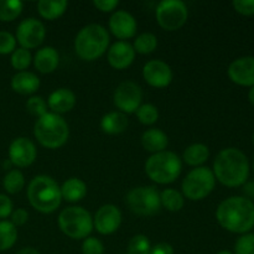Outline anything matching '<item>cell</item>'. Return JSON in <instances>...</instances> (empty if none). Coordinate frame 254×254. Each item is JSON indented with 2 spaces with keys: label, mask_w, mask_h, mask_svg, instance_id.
<instances>
[{
  "label": "cell",
  "mask_w": 254,
  "mask_h": 254,
  "mask_svg": "<svg viewBox=\"0 0 254 254\" xmlns=\"http://www.w3.org/2000/svg\"><path fill=\"white\" fill-rule=\"evenodd\" d=\"M158 46V39L151 32H144L139 35L134 41V51L141 55H149L154 52V50Z\"/></svg>",
  "instance_id": "cell-31"
},
{
  "label": "cell",
  "mask_w": 254,
  "mask_h": 254,
  "mask_svg": "<svg viewBox=\"0 0 254 254\" xmlns=\"http://www.w3.org/2000/svg\"><path fill=\"white\" fill-rule=\"evenodd\" d=\"M143 77L149 86L164 88L173 81V71L166 62L161 60H151L144 66Z\"/></svg>",
  "instance_id": "cell-15"
},
{
  "label": "cell",
  "mask_w": 254,
  "mask_h": 254,
  "mask_svg": "<svg viewBox=\"0 0 254 254\" xmlns=\"http://www.w3.org/2000/svg\"><path fill=\"white\" fill-rule=\"evenodd\" d=\"M46 36V30L44 24L35 17L22 20L16 29V41L21 45L22 49H36L44 42Z\"/></svg>",
  "instance_id": "cell-12"
},
{
  "label": "cell",
  "mask_w": 254,
  "mask_h": 254,
  "mask_svg": "<svg viewBox=\"0 0 254 254\" xmlns=\"http://www.w3.org/2000/svg\"><path fill=\"white\" fill-rule=\"evenodd\" d=\"M122 223V212L112 203L103 205L96 212L93 218V227L101 235H112L119 228Z\"/></svg>",
  "instance_id": "cell-14"
},
{
  "label": "cell",
  "mask_w": 254,
  "mask_h": 254,
  "mask_svg": "<svg viewBox=\"0 0 254 254\" xmlns=\"http://www.w3.org/2000/svg\"><path fill=\"white\" fill-rule=\"evenodd\" d=\"M216 218L222 228L246 235L254 227V202L242 196H232L218 205Z\"/></svg>",
  "instance_id": "cell-1"
},
{
  "label": "cell",
  "mask_w": 254,
  "mask_h": 254,
  "mask_svg": "<svg viewBox=\"0 0 254 254\" xmlns=\"http://www.w3.org/2000/svg\"><path fill=\"white\" fill-rule=\"evenodd\" d=\"M2 185H4L5 191L7 193L15 195V193H19L24 189L25 178L21 171L17 170V169H12V170L7 171L6 175L4 176Z\"/></svg>",
  "instance_id": "cell-30"
},
{
  "label": "cell",
  "mask_w": 254,
  "mask_h": 254,
  "mask_svg": "<svg viewBox=\"0 0 254 254\" xmlns=\"http://www.w3.org/2000/svg\"><path fill=\"white\" fill-rule=\"evenodd\" d=\"M183 163L173 151L164 150L153 154L145 163V173L154 183L166 185L180 176Z\"/></svg>",
  "instance_id": "cell-6"
},
{
  "label": "cell",
  "mask_w": 254,
  "mask_h": 254,
  "mask_svg": "<svg viewBox=\"0 0 254 254\" xmlns=\"http://www.w3.org/2000/svg\"><path fill=\"white\" fill-rule=\"evenodd\" d=\"M169 144L168 135L163 130L156 128H151L144 131L141 136V145L146 151L156 154L164 151Z\"/></svg>",
  "instance_id": "cell-22"
},
{
  "label": "cell",
  "mask_w": 254,
  "mask_h": 254,
  "mask_svg": "<svg viewBox=\"0 0 254 254\" xmlns=\"http://www.w3.org/2000/svg\"><path fill=\"white\" fill-rule=\"evenodd\" d=\"M109 29L112 34L121 40L131 39L136 32V21L131 14L126 10L113 12L109 19Z\"/></svg>",
  "instance_id": "cell-17"
},
{
  "label": "cell",
  "mask_w": 254,
  "mask_h": 254,
  "mask_svg": "<svg viewBox=\"0 0 254 254\" xmlns=\"http://www.w3.org/2000/svg\"><path fill=\"white\" fill-rule=\"evenodd\" d=\"M11 88L16 93L24 94V96L32 94L40 88V78L32 72H17L11 78Z\"/></svg>",
  "instance_id": "cell-21"
},
{
  "label": "cell",
  "mask_w": 254,
  "mask_h": 254,
  "mask_svg": "<svg viewBox=\"0 0 254 254\" xmlns=\"http://www.w3.org/2000/svg\"><path fill=\"white\" fill-rule=\"evenodd\" d=\"M27 198L32 207L42 213H52L62 201L61 188L52 178L39 175L32 179L27 188Z\"/></svg>",
  "instance_id": "cell-3"
},
{
  "label": "cell",
  "mask_w": 254,
  "mask_h": 254,
  "mask_svg": "<svg viewBox=\"0 0 254 254\" xmlns=\"http://www.w3.org/2000/svg\"><path fill=\"white\" fill-rule=\"evenodd\" d=\"M24 4L20 0H0V21H14L20 16Z\"/></svg>",
  "instance_id": "cell-29"
},
{
  "label": "cell",
  "mask_w": 254,
  "mask_h": 254,
  "mask_svg": "<svg viewBox=\"0 0 254 254\" xmlns=\"http://www.w3.org/2000/svg\"><path fill=\"white\" fill-rule=\"evenodd\" d=\"M215 178L227 188H238L247 183L250 161L246 154L237 148L221 150L213 161Z\"/></svg>",
  "instance_id": "cell-2"
},
{
  "label": "cell",
  "mask_w": 254,
  "mask_h": 254,
  "mask_svg": "<svg viewBox=\"0 0 254 254\" xmlns=\"http://www.w3.org/2000/svg\"><path fill=\"white\" fill-rule=\"evenodd\" d=\"M82 253L83 254H103L104 246L98 238L87 237L82 243Z\"/></svg>",
  "instance_id": "cell-38"
},
{
  "label": "cell",
  "mask_w": 254,
  "mask_h": 254,
  "mask_svg": "<svg viewBox=\"0 0 254 254\" xmlns=\"http://www.w3.org/2000/svg\"><path fill=\"white\" fill-rule=\"evenodd\" d=\"M16 50V39L7 31H0V55H9Z\"/></svg>",
  "instance_id": "cell-37"
},
{
  "label": "cell",
  "mask_w": 254,
  "mask_h": 254,
  "mask_svg": "<svg viewBox=\"0 0 254 254\" xmlns=\"http://www.w3.org/2000/svg\"><path fill=\"white\" fill-rule=\"evenodd\" d=\"M253 171H254V161H253Z\"/></svg>",
  "instance_id": "cell-50"
},
{
  "label": "cell",
  "mask_w": 254,
  "mask_h": 254,
  "mask_svg": "<svg viewBox=\"0 0 254 254\" xmlns=\"http://www.w3.org/2000/svg\"><path fill=\"white\" fill-rule=\"evenodd\" d=\"M208 156H210V150H208L207 146H206L205 144L196 143L189 146V148L184 151L183 159L188 165L198 168V166L202 165L203 163L207 161Z\"/></svg>",
  "instance_id": "cell-26"
},
{
  "label": "cell",
  "mask_w": 254,
  "mask_h": 254,
  "mask_svg": "<svg viewBox=\"0 0 254 254\" xmlns=\"http://www.w3.org/2000/svg\"><path fill=\"white\" fill-rule=\"evenodd\" d=\"M114 104L122 113H135L141 106L143 92L139 84L131 81H124L114 91Z\"/></svg>",
  "instance_id": "cell-11"
},
{
  "label": "cell",
  "mask_w": 254,
  "mask_h": 254,
  "mask_svg": "<svg viewBox=\"0 0 254 254\" xmlns=\"http://www.w3.org/2000/svg\"><path fill=\"white\" fill-rule=\"evenodd\" d=\"M217 254H233V253L231 252V251H227V250H225V251H220V252H218Z\"/></svg>",
  "instance_id": "cell-48"
},
{
  "label": "cell",
  "mask_w": 254,
  "mask_h": 254,
  "mask_svg": "<svg viewBox=\"0 0 254 254\" xmlns=\"http://www.w3.org/2000/svg\"><path fill=\"white\" fill-rule=\"evenodd\" d=\"M34 135L45 148L59 149L68 140V124L60 114L47 112L45 116L37 118L34 127Z\"/></svg>",
  "instance_id": "cell-5"
},
{
  "label": "cell",
  "mask_w": 254,
  "mask_h": 254,
  "mask_svg": "<svg viewBox=\"0 0 254 254\" xmlns=\"http://www.w3.org/2000/svg\"><path fill=\"white\" fill-rule=\"evenodd\" d=\"M228 77L233 83L243 87L254 86V57L245 56L235 60L228 66Z\"/></svg>",
  "instance_id": "cell-16"
},
{
  "label": "cell",
  "mask_w": 254,
  "mask_h": 254,
  "mask_svg": "<svg viewBox=\"0 0 254 254\" xmlns=\"http://www.w3.org/2000/svg\"><path fill=\"white\" fill-rule=\"evenodd\" d=\"M135 57L134 47L127 41H118L111 46L107 54L109 64L116 69H126L130 66Z\"/></svg>",
  "instance_id": "cell-18"
},
{
  "label": "cell",
  "mask_w": 254,
  "mask_h": 254,
  "mask_svg": "<svg viewBox=\"0 0 254 254\" xmlns=\"http://www.w3.org/2000/svg\"><path fill=\"white\" fill-rule=\"evenodd\" d=\"M16 254H40V253L37 252L36 250H34V248L26 247V248H22V250H20Z\"/></svg>",
  "instance_id": "cell-45"
},
{
  "label": "cell",
  "mask_w": 254,
  "mask_h": 254,
  "mask_svg": "<svg viewBox=\"0 0 254 254\" xmlns=\"http://www.w3.org/2000/svg\"><path fill=\"white\" fill-rule=\"evenodd\" d=\"M26 109L30 114L40 118V117L45 116L47 113V103L42 97L34 96L27 99Z\"/></svg>",
  "instance_id": "cell-35"
},
{
  "label": "cell",
  "mask_w": 254,
  "mask_h": 254,
  "mask_svg": "<svg viewBox=\"0 0 254 254\" xmlns=\"http://www.w3.org/2000/svg\"><path fill=\"white\" fill-rule=\"evenodd\" d=\"M12 213V201L6 195L0 193V218H7Z\"/></svg>",
  "instance_id": "cell-40"
},
{
  "label": "cell",
  "mask_w": 254,
  "mask_h": 254,
  "mask_svg": "<svg viewBox=\"0 0 254 254\" xmlns=\"http://www.w3.org/2000/svg\"><path fill=\"white\" fill-rule=\"evenodd\" d=\"M252 143H253V145H254V131H253V135H252Z\"/></svg>",
  "instance_id": "cell-49"
},
{
  "label": "cell",
  "mask_w": 254,
  "mask_h": 254,
  "mask_svg": "<svg viewBox=\"0 0 254 254\" xmlns=\"http://www.w3.org/2000/svg\"><path fill=\"white\" fill-rule=\"evenodd\" d=\"M161 206L171 212H178L184 207V196L175 189H165L163 192H160Z\"/></svg>",
  "instance_id": "cell-27"
},
{
  "label": "cell",
  "mask_w": 254,
  "mask_h": 254,
  "mask_svg": "<svg viewBox=\"0 0 254 254\" xmlns=\"http://www.w3.org/2000/svg\"><path fill=\"white\" fill-rule=\"evenodd\" d=\"M2 166H4V169H6V170H7V169L11 168L12 164H11V161H10L9 159H7V160L4 161V164H2Z\"/></svg>",
  "instance_id": "cell-47"
},
{
  "label": "cell",
  "mask_w": 254,
  "mask_h": 254,
  "mask_svg": "<svg viewBox=\"0 0 254 254\" xmlns=\"http://www.w3.org/2000/svg\"><path fill=\"white\" fill-rule=\"evenodd\" d=\"M216 178L213 171L207 166L192 169L183 181V192L189 200L200 201L207 197L213 191Z\"/></svg>",
  "instance_id": "cell-8"
},
{
  "label": "cell",
  "mask_w": 254,
  "mask_h": 254,
  "mask_svg": "<svg viewBox=\"0 0 254 254\" xmlns=\"http://www.w3.org/2000/svg\"><path fill=\"white\" fill-rule=\"evenodd\" d=\"M232 6L236 11L245 16H252L254 15V0H235Z\"/></svg>",
  "instance_id": "cell-39"
},
{
  "label": "cell",
  "mask_w": 254,
  "mask_h": 254,
  "mask_svg": "<svg viewBox=\"0 0 254 254\" xmlns=\"http://www.w3.org/2000/svg\"><path fill=\"white\" fill-rule=\"evenodd\" d=\"M87 195V185L78 178H71L61 186V196L68 202H78Z\"/></svg>",
  "instance_id": "cell-23"
},
{
  "label": "cell",
  "mask_w": 254,
  "mask_h": 254,
  "mask_svg": "<svg viewBox=\"0 0 254 254\" xmlns=\"http://www.w3.org/2000/svg\"><path fill=\"white\" fill-rule=\"evenodd\" d=\"M60 62V55L52 46L40 49L34 57V64L41 73H51L57 68Z\"/></svg>",
  "instance_id": "cell-20"
},
{
  "label": "cell",
  "mask_w": 254,
  "mask_h": 254,
  "mask_svg": "<svg viewBox=\"0 0 254 254\" xmlns=\"http://www.w3.org/2000/svg\"><path fill=\"white\" fill-rule=\"evenodd\" d=\"M47 106L52 113H67L76 106V94L68 88H59L49 96Z\"/></svg>",
  "instance_id": "cell-19"
},
{
  "label": "cell",
  "mask_w": 254,
  "mask_h": 254,
  "mask_svg": "<svg viewBox=\"0 0 254 254\" xmlns=\"http://www.w3.org/2000/svg\"><path fill=\"white\" fill-rule=\"evenodd\" d=\"M129 210L138 216H153L161 207L160 192L154 186L131 189L126 197Z\"/></svg>",
  "instance_id": "cell-9"
},
{
  "label": "cell",
  "mask_w": 254,
  "mask_h": 254,
  "mask_svg": "<svg viewBox=\"0 0 254 254\" xmlns=\"http://www.w3.org/2000/svg\"><path fill=\"white\" fill-rule=\"evenodd\" d=\"M36 146L29 138L20 136L14 139L9 146V160L17 168H27L35 161Z\"/></svg>",
  "instance_id": "cell-13"
},
{
  "label": "cell",
  "mask_w": 254,
  "mask_h": 254,
  "mask_svg": "<svg viewBox=\"0 0 254 254\" xmlns=\"http://www.w3.org/2000/svg\"><path fill=\"white\" fill-rule=\"evenodd\" d=\"M128 124L129 122L126 114L122 112H111L103 116L101 121V128L104 133L116 135L123 133L128 128Z\"/></svg>",
  "instance_id": "cell-24"
},
{
  "label": "cell",
  "mask_w": 254,
  "mask_h": 254,
  "mask_svg": "<svg viewBox=\"0 0 254 254\" xmlns=\"http://www.w3.org/2000/svg\"><path fill=\"white\" fill-rule=\"evenodd\" d=\"M245 193L247 195V198L248 200L253 201L254 200V181L253 183H248V184H245Z\"/></svg>",
  "instance_id": "cell-44"
},
{
  "label": "cell",
  "mask_w": 254,
  "mask_h": 254,
  "mask_svg": "<svg viewBox=\"0 0 254 254\" xmlns=\"http://www.w3.org/2000/svg\"><path fill=\"white\" fill-rule=\"evenodd\" d=\"M31 61L32 57L30 51L26 49H22V47L15 50L11 54V59H10L12 68H15L19 72L25 71L31 64Z\"/></svg>",
  "instance_id": "cell-32"
},
{
  "label": "cell",
  "mask_w": 254,
  "mask_h": 254,
  "mask_svg": "<svg viewBox=\"0 0 254 254\" xmlns=\"http://www.w3.org/2000/svg\"><path fill=\"white\" fill-rule=\"evenodd\" d=\"M68 2L66 0H40L37 2L39 14L46 20H55L66 11Z\"/></svg>",
  "instance_id": "cell-25"
},
{
  "label": "cell",
  "mask_w": 254,
  "mask_h": 254,
  "mask_svg": "<svg viewBox=\"0 0 254 254\" xmlns=\"http://www.w3.org/2000/svg\"><path fill=\"white\" fill-rule=\"evenodd\" d=\"M149 254H174V248L169 243H158V245L151 248Z\"/></svg>",
  "instance_id": "cell-43"
},
{
  "label": "cell",
  "mask_w": 254,
  "mask_h": 254,
  "mask_svg": "<svg viewBox=\"0 0 254 254\" xmlns=\"http://www.w3.org/2000/svg\"><path fill=\"white\" fill-rule=\"evenodd\" d=\"M93 5L102 12H111L119 5L118 0H94Z\"/></svg>",
  "instance_id": "cell-42"
},
{
  "label": "cell",
  "mask_w": 254,
  "mask_h": 254,
  "mask_svg": "<svg viewBox=\"0 0 254 254\" xmlns=\"http://www.w3.org/2000/svg\"><path fill=\"white\" fill-rule=\"evenodd\" d=\"M59 226L67 237L72 240H86L93 230V218L83 207L71 206L61 211Z\"/></svg>",
  "instance_id": "cell-7"
},
{
  "label": "cell",
  "mask_w": 254,
  "mask_h": 254,
  "mask_svg": "<svg viewBox=\"0 0 254 254\" xmlns=\"http://www.w3.org/2000/svg\"><path fill=\"white\" fill-rule=\"evenodd\" d=\"M233 254H254V233L242 235L235 245Z\"/></svg>",
  "instance_id": "cell-36"
},
{
  "label": "cell",
  "mask_w": 254,
  "mask_h": 254,
  "mask_svg": "<svg viewBox=\"0 0 254 254\" xmlns=\"http://www.w3.org/2000/svg\"><path fill=\"white\" fill-rule=\"evenodd\" d=\"M29 220V213L24 208H17V210L12 211L11 213V221L10 222L16 227V226H24Z\"/></svg>",
  "instance_id": "cell-41"
},
{
  "label": "cell",
  "mask_w": 254,
  "mask_h": 254,
  "mask_svg": "<svg viewBox=\"0 0 254 254\" xmlns=\"http://www.w3.org/2000/svg\"><path fill=\"white\" fill-rule=\"evenodd\" d=\"M109 45L108 31L102 25L91 24L79 30L74 39V51L84 61H94L107 51Z\"/></svg>",
  "instance_id": "cell-4"
},
{
  "label": "cell",
  "mask_w": 254,
  "mask_h": 254,
  "mask_svg": "<svg viewBox=\"0 0 254 254\" xmlns=\"http://www.w3.org/2000/svg\"><path fill=\"white\" fill-rule=\"evenodd\" d=\"M248 99H250L251 103H252L254 106V86L251 87L250 92H248Z\"/></svg>",
  "instance_id": "cell-46"
},
{
  "label": "cell",
  "mask_w": 254,
  "mask_h": 254,
  "mask_svg": "<svg viewBox=\"0 0 254 254\" xmlns=\"http://www.w3.org/2000/svg\"><path fill=\"white\" fill-rule=\"evenodd\" d=\"M135 113L139 122H140L141 124H144V126H153V124L156 123L159 119L158 108H156L154 104L150 103L141 104Z\"/></svg>",
  "instance_id": "cell-33"
},
{
  "label": "cell",
  "mask_w": 254,
  "mask_h": 254,
  "mask_svg": "<svg viewBox=\"0 0 254 254\" xmlns=\"http://www.w3.org/2000/svg\"><path fill=\"white\" fill-rule=\"evenodd\" d=\"M150 250V241L144 235L134 236L128 245V254H149Z\"/></svg>",
  "instance_id": "cell-34"
},
{
  "label": "cell",
  "mask_w": 254,
  "mask_h": 254,
  "mask_svg": "<svg viewBox=\"0 0 254 254\" xmlns=\"http://www.w3.org/2000/svg\"><path fill=\"white\" fill-rule=\"evenodd\" d=\"M156 21L166 31H176L186 24L188 6L181 0H163L156 6Z\"/></svg>",
  "instance_id": "cell-10"
},
{
  "label": "cell",
  "mask_w": 254,
  "mask_h": 254,
  "mask_svg": "<svg viewBox=\"0 0 254 254\" xmlns=\"http://www.w3.org/2000/svg\"><path fill=\"white\" fill-rule=\"evenodd\" d=\"M17 230L10 221H0V252L10 250L16 243Z\"/></svg>",
  "instance_id": "cell-28"
}]
</instances>
